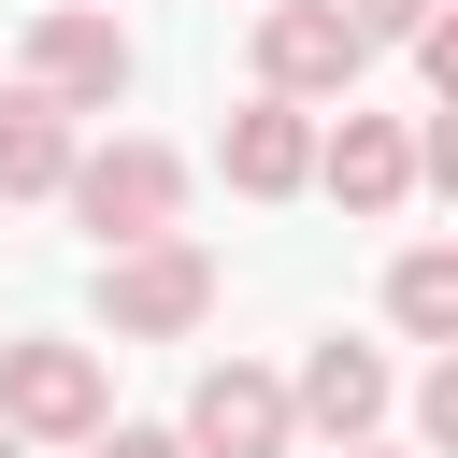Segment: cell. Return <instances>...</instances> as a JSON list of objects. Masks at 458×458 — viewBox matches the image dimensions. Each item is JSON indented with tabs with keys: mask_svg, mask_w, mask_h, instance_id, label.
Wrapping results in <instances>:
<instances>
[{
	"mask_svg": "<svg viewBox=\"0 0 458 458\" xmlns=\"http://www.w3.org/2000/svg\"><path fill=\"white\" fill-rule=\"evenodd\" d=\"M186 444H200V458H286V444H301V386L258 372V358H215V372L186 386Z\"/></svg>",
	"mask_w": 458,
	"mask_h": 458,
	"instance_id": "cell-5",
	"label": "cell"
},
{
	"mask_svg": "<svg viewBox=\"0 0 458 458\" xmlns=\"http://www.w3.org/2000/svg\"><path fill=\"white\" fill-rule=\"evenodd\" d=\"M29 86H43V100H72V114H114V100H129V29H114L100 0L29 14Z\"/></svg>",
	"mask_w": 458,
	"mask_h": 458,
	"instance_id": "cell-6",
	"label": "cell"
},
{
	"mask_svg": "<svg viewBox=\"0 0 458 458\" xmlns=\"http://www.w3.org/2000/svg\"><path fill=\"white\" fill-rule=\"evenodd\" d=\"M415 143H429V186H444V200H458V100H444V114H429V129H415Z\"/></svg>",
	"mask_w": 458,
	"mask_h": 458,
	"instance_id": "cell-16",
	"label": "cell"
},
{
	"mask_svg": "<svg viewBox=\"0 0 458 458\" xmlns=\"http://www.w3.org/2000/svg\"><path fill=\"white\" fill-rule=\"evenodd\" d=\"M315 157H329V129H315V100H286V86H258V100L215 129V172H229L243 200H301Z\"/></svg>",
	"mask_w": 458,
	"mask_h": 458,
	"instance_id": "cell-7",
	"label": "cell"
},
{
	"mask_svg": "<svg viewBox=\"0 0 458 458\" xmlns=\"http://www.w3.org/2000/svg\"><path fill=\"white\" fill-rule=\"evenodd\" d=\"M72 172H86V143H72V100L14 86V100H0V200H72Z\"/></svg>",
	"mask_w": 458,
	"mask_h": 458,
	"instance_id": "cell-9",
	"label": "cell"
},
{
	"mask_svg": "<svg viewBox=\"0 0 458 458\" xmlns=\"http://www.w3.org/2000/svg\"><path fill=\"white\" fill-rule=\"evenodd\" d=\"M315 186H329L344 215H401V200L429 186V143H415L401 114H358V100H344V129H329V157H315Z\"/></svg>",
	"mask_w": 458,
	"mask_h": 458,
	"instance_id": "cell-8",
	"label": "cell"
},
{
	"mask_svg": "<svg viewBox=\"0 0 458 458\" xmlns=\"http://www.w3.org/2000/svg\"><path fill=\"white\" fill-rule=\"evenodd\" d=\"M0 415H14L29 444H100V429H114L100 344H0Z\"/></svg>",
	"mask_w": 458,
	"mask_h": 458,
	"instance_id": "cell-3",
	"label": "cell"
},
{
	"mask_svg": "<svg viewBox=\"0 0 458 458\" xmlns=\"http://www.w3.org/2000/svg\"><path fill=\"white\" fill-rule=\"evenodd\" d=\"M372 415H386V358L329 329V344L301 358V429H329V444H372Z\"/></svg>",
	"mask_w": 458,
	"mask_h": 458,
	"instance_id": "cell-10",
	"label": "cell"
},
{
	"mask_svg": "<svg viewBox=\"0 0 458 458\" xmlns=\"http://www.w3.org/2000/svg\"><path fill=\"white\" fill-rule=\"evenodd\" d=\"M0 458H29V429H14V415H0Z\"/></svg>",
	"mask_w": 458,
	"mask_h": 458,
	"instance_id": "cell-17",
	"label": "cell"
},
{
	"mask_svg": "<svg viewBox=\"0 0 458 458\" xmlns=\"http://www.w3.org/2000/svg\"><path fill=\"white\" fill-rule=\"evenodd\" d=\"M344 458H401V444H344Z\"/></svg>",
	"mask_w": 458,
	"mask_h": 458,
	"instance_id": "cell-18",
	"label": "cell"
},
{
	"mask_svg": "<svg viewBox=\"0 0 458 458\" xmlns=\"http://www.w3.org/2000/svg\"><path fill=\"white\" fill-rule=\"evenodd\" d=\"M415 444H429V458H458V344H444V358H429V386H415Z\"/></svg>",
	"mask_w": 458,
	"mask_h": 458,
	"instance_id": "cell-12",
	"label": "cell"
},
{
	"mask_svg": "<svg viewBox=\"0 0 458 458\" xmlns=\"http://www.w3.org/2000/svg\"><path fill=\"white\" fill-rule=\"evenodd\" d=\"M415 72H429V100H458V0H444V14L415 29Z\"/></svg>",
	"mask_w": 458,
	"mask_h": 458,
	"instance_id": "cell-13",
	"label": "cell"
},
{
	"mask_svg": "<svg viewBox=\"0 0 458 458\" xmlns=\"http://www.w3.org/2000/svg\"><path fill=\"white\" fill-rule=\"evenodd\" d=\"M72 215L100 229V258H114V243H157V229L186 215V157H172V143H143V129H114V143H86Z\"/></svg>",
	"mask_w": 458,
	"mask_h": 458,
	"instance_id": "cell-2",
	"label": "cell"
},
{
	"mask_svg": "<svg viewBox=\"0 0 458 458\" xmlns=\"http://www.w3.org/2000/svg\"><path fill=\"white\" fill-rule=\"evenodd\" d=\"M86 458H200V444H186V429H100Z\"/></svg>",
	"mask_w": 458,
	"mask_h": 458,
	"instance_id": "cell-14",
	"label": "cell"
},
{
	"mask_svg": "<svg viewBox=\"0 0 458 458\" xmlns=\"http://www.w3.org/2000/svg\"><path fill=\"white\" fill-rule=\"evenodd\" d=\"M200 315H215V258H200L186 229L100 258V329H114V344H186Z\"/></svg>",
	"mask_w": 458,
	"mask_h": 458,
	"instance_id": "cell-1",
	"label": "cell"
},
{
	"mask_svg": "<svg viewBox=\"0 0 458 458\" xmlns=\"http://www.w3.org/2000/svg\"><path fill=\"white\" fill-rule=\"evenodd\" d=\"M429 14H444V0H358V29H372V43H415Z\"/></svg>",
	"mask_w": 458,
	"mask_h": 458,
	"instance_id": "cell-15",
	"label": "cell"
},
{
	"mask_svg": "<svg viewBox=\"0 0 458 458\" xmlns=\"http://www.w3.org/2000/svg\"><path fill=\"white\" fill-rule=\"evenodd\" d=\"M358 72H372L358 0H272V14H258V86H286V100H358Z\"/></svg>",
	"mask_w": 458,
	"mask_h": 458,
	"instance_id": "cell-4",
	"label": "cell"
},
{
	"mask_svg": "<svg viewBox=\"0 0 458 458\" xmlns=\"http://www.w3.org/2000/svg\"><path fill=\"white\" fill-rule=\"evenodd\" d=\"M386 315L415 344H458V243H401L386 258Z\"/></svg>",
	"mask_w": 458,
	"mask_h": 458,
	"instance_id": "cell-11",
	"label": "cell"
}]
</instances>
